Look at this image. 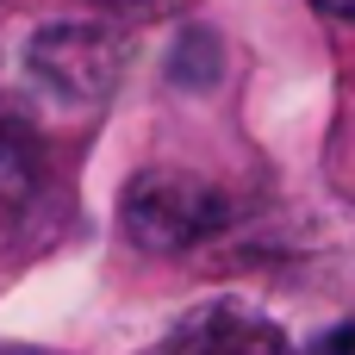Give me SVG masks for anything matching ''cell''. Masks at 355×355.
Listing matches in <instances>:
<instances>
[{
  "instance_id": "1",
  "label": "cell",
  "mask_w": 355,
  "mask_h": 355,
  "mask_svg": "<svg viewBox=\"0 0 355 355\" xmlns=\"http://www.w3.org/2000/svg\"><path fill=\"white\" fill-rule=\"evenodd\" d=\"M119 218H125V237L150 256H181V250H200L206 237L225 231L231 206L212 181L187 175V168H144L125 200H119Z\"/></svg>"
},
{
  "instance_id": "2",
  "label": "cell",
  "mask_w": 355,
  "mask_h": 355,
  "mask_svg": "<svg viewBox=\"0 0 355 355\" xmlns=\"http://www.w3.org/2000/svg\"><path fill=\"white\" fill-rule=\"evenodd\" d=\"M25 81L62 112H87L119 81V37L106 25H87V19L44 25L25 44Z\"/></svg>"
},
{
  "instance_id": "3",
  "label": "cell",
  "mask_w": 355,
  "mask_h": 355,
  "mask_svg": "<svg viewBox=\"0 0 355 355\" xmlns=\"http://www.w3.org/2000/svg\"><path fill=\"white\" fill-rule=\"evenodd\" d=\"M150 355H293V343L250 300H206L187 318H175Z\"/></svg>"
},
{
  "instance_id": "4",
  "label": "cell",
  "mask_w": 355,
  "mask_h": 355,
  "mask_svg": "<svg viewBox=\"0 0 355 355\" xmlns=\"http://www.w3.org/2000/svg\"><path fill=\"white\" fill-rule=\"evenodd\" d=\"M168 75H175L181 87L218 81V37H212V31H181V44H175V56H168Z\"/></svg>"
},
{
  "instance_id": "5",
  "label": "cell",
  "mask_w": 355,
  "mask_h": 355,
  "mask_svg": "<svg viewBox=\"0 0 355 355\" xmlns=\"http://www.w3.org/2000/svg\"><path fill=\"white\" fill-rule=\"evenodd\" d=\"M25 187H31V162H25V144L19 131L0 119V225L25 206Z\"/></svg>"
},
{
  "instance_id": "6",
  "label": "cell",
  "mask_w": 355,
  "mask_h": 355,
  "mask_svg": "<svg viewBox=\"0 0 355 355\" xmlns=\"http://www.w3.org/2000/svg\"><path fill=\"white\" fill-rule=\"evenodd\" d=\"M318 12H331V19H343V25H355V0H312Z\"/></svg>"
},
{
  "instance_id": "7",
  "label": "cell",
  "mask_w": 355,
  "mask_h": 355,
  "mask_svg": "<svg viewBox=\"0 0 355 355\" xmlns=\"http://www.w3.org/2000/svg\"><path fill=\"white\" fill-rule=\"evenodd\" d=\"M0 355H37V349H0Z\"/></svg>"
},
{
  "instance_id": "8",
  "label": "cell",
  "mask_w": 355,
  "mask_h": 355,
  "mask_svg": "<svg viewBox=\"0 0 355 355\" xmlns=\"http://www.w3.org/2000/svg\"><path fill=\"white\" fill-rule=\"evenodd\" d=\"M112 6H144V0H112Z\"/></svg>"
}]
</instances>
